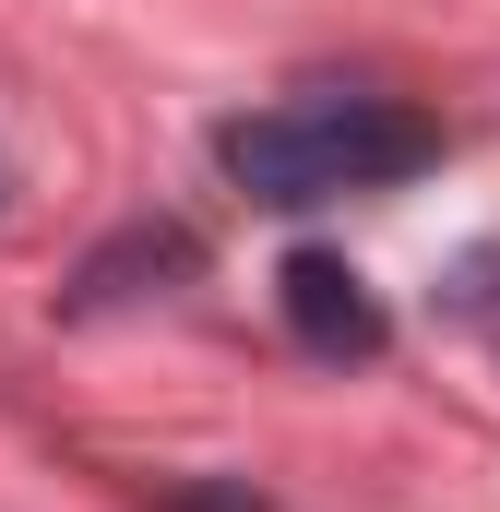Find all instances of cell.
Listing matches in <instances>:
<instances>
[{
	"label": "cell",
	"instance_id": "2",
	"mask_svg": "<svg viewBox=\"0 0 500 512\" xmlns=\"http://www.w3.org/2000/svg\"><path fill=\"white\" fill-rule=\"evenodd\" d=\"M274 298H286V334H298L310 358H381V346H393V322H381L370 274H358L346 251H286Z\"/></svg>",
	"mask_w": 500,
	"mask_h": 512
},
{
	"label": "cell",
	"instance_id": "1",
	"mask_svg": "<svg viewBox=\"0 0 500 512\" xmlns=\"http://www.w3.org/2000/svg\"><path fill=\"white\" fill-rule=\"evenodd\" d=\"M215 155H227V179H239L250 203L310 215V203H334V191L417 179V167L441 155V131L417 120V108H370V96H346V108H274V120H227V131H215Z\"/></svg>",
	"mask_w": 500,
	"mask_h": 512
},
{
	"label": "cell",
	"instance_id": "4",
	"mask_svg": "<svg viewBox=\"0 0 500 512\" xmlns=\"http://www.w3.org/2000/svg\"><path fill=\"white\" fill-rule=\"evenodd\" d=\"M167 512H262L250 489H191V501H167Z\"/></svg>",
	"mask_w": 500,
	"mask_h": 512
},
{
	"label": "cell",
	"instance_id": "3",
	"mask_svg": "<svg viewBox=\"0 0 500 512\" xmlns=\"http://www.w3.org/2000/svg\"><path fill=\"white\" fill-rule=\"evenodd\" d=\"M191 274H203V239H191V227H120L108 251L72 274V310H120L143 286H191Z\"/></svg>",
	"mask_w": 500,
	"mask_h": 512
}]
</instances>
